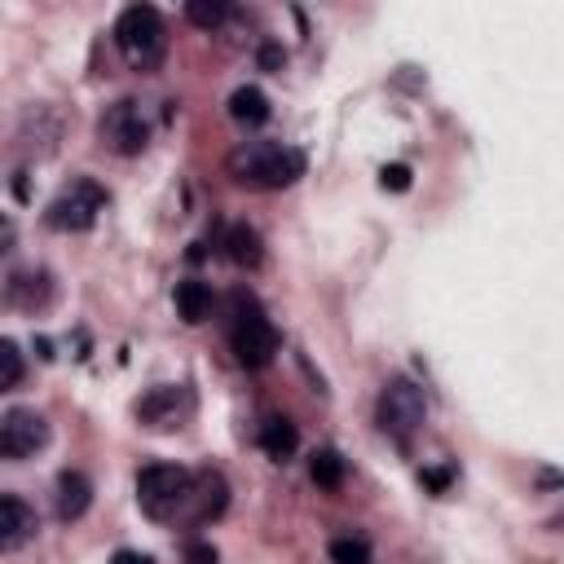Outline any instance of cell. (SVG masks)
<instances>
[{
  "instance_id": "19",
  "label": "cell",
  "mask_w": 564,
  "mask_h": 564,
  "mask_svg": "<svg viewBox=\"0 0 564 564\" xmlns=\"http://www.w3.org/2000/svg\"><path fill=\"white\" fill-rule=\"evenodd\" d=\"M330 564H370V542L366 538H352V533H344V538H330Z\"/></svg>"
},
{
  "instance_id": "22",
  "label": "cell",
  "mask_w": 564,
  "mask_h": 564,
  "mask_svg": "<svg viewBox=\"0 0 564 564\" xmlns=\"http://www.w3.org/2000/svg\"><path fill=\"white\" fill-rule=\"evenodd\" d=\"M379 185H383V189H392V194L410 189V167H405V163H388V167L379 172Z\"/></svg>"
},
{
  "instance_id": "15",
  "label": "cell",
  "mask_w": 564,
  "mask_h": 564,
  "mask_svg": "<svg viewBox=\"0 0 564 564\" xmlns=\"http://www.w3.org/2000/svg\"><path fill=\"white\" fill-rule=\"evenodd\" d=\"M225 256H229L238 269H256V264L264 260V242H260V234H256L247 220H238V225L225 229Z\"/></svg>"
},
{
  "instance_id": "4",
  "label": "cell",
  "mask_w": 564,
  "mask_h": 564,
  "mask_svg": "<svg viewBox=\"0 0 564 564\" xmlns=\"http://www.w3.org/2000/svg\"><path fill=\"white\" fill-rule=\"evenodd\" d=\"M189 489H194V476L176 463H150V467L137 471V502L154 520L181 516L185 502H189Z\"/></svg>"
},
{
  "instance_id": "8",
  "label": "cell",
  "mask_w": 564,
  "mask_h": 564,
  "mask_svg": "<svg viewBox=\"0 0 564 564\" xmlns=\"http://www.w3.org/2000/svg\"><path fill=\"white\" fill-rule=\"evenodd\" d=\"M44 445H48V423H44V414H35V410H26V405H9V410L0 414V454H4V458L22 463V458L40 454Z\"/></svg>"
},
{
  "instance_id": "18",
  "label": "cell",
  "mask_w": 564,
  "mask_h": 564,
  "mask_svg": "<svg viewBox=\"0 0 564 564\" xmlns=\"http://www.w3.org/2000/svg\"><path fill=\"white\" fill-rule=\"evenodd\" d=\"M308 476H313V485L317 489H339L344 485V476H348V467H344V454L339 449H317L313 458H308Z\"/></svg>"
},
{
  "instance_id": "25",
  "label": "cell",
  "mask_w": 564,
  "mask_h": 564,
  "mask_svg": "<svg viewBox=\"0 0 564 564\" xmlns=\"http://www.w3.org/2000/svg\"><path fill=\"white\" fill-rule=\"evenodd\" d=\"M110 564H154L150 555H141V551H128V546H119L115 555H110Z\"/></svg>"
},
{
  "instance_id": "16",
  "label": "cell",
  "mask_w": 564,
  "mask_h": 564,
  "mask_svg": "<svg viewBox=\"0 0 564 564\" xmlns=\"http://www.w3.org/2000/svg\"><path fill=\"white\" fill-rule=\"evenodd\" d=\"M229 119L242 123V128H260L269 119V97L256 88V84H242L229 93Z\"/></svg>"
},
{
  "instance_id": "9",
  "label": "cell",
  "mask_w": 564,
  "mask_h": 564,
  "mask_svg": "<svg viewBox=\"0 0 564 564\" xmlns=\"http://www.w3.org/2000/svg\"><path fill=\"white\" fill-rule=\"evenodd\" d=\"M189 410H194L189 392H185V388H172V383H163V388H150V392L137 401V419H141L145 427H154V432L181 427V419H185Z\"/></svg>"
},
{
  "instance_id": "7",
  "label": "cell",
  "mask_w": 564,
  "mask_h": 564,
  "mask_svg": "<svg viewBox=\"0 0 564 564\" xmlns=\"http://www.w3.org/2000/svg\"><path fill=\"white\" fill-rule=\"evenodd\" d=\"M375 419H379V427H383L392 441H410V436L423 427V419H427L423 388L410 383V379H388V383L379 388Z\"/></svg>"
},
{
  "instance_id": "2",
  "label": "cell",
  "mask_w": 564,
  "mask_h": 564,
  "mask_svg": "<svg viewBox=\"0 0 564 564\" xmlns=\"http://www.w3.org/2000/svg\"><path fill=\"white\" fill-rule=\"evenodd\" d=\"M229 344H234V357H238L247 370L269 366L273 352H278V330H273V322H269L264 308H260L251 295H242V291L229 295Z\"/></svg>"
},
{
  "instance_id": "23",
  "label": "cell",
  "mask_w": 564,
  "mask_h": 564,
  "mask_svg": "<svg viewBox=\"0 0 564 564\" xmlns=\"http://www.w3.org/2000/svg\"><path fill=\"white\" fill-rule=\"evenodd\" d=\"M216 546L212 542H185V564H216Z\"/></svg>"
},
{
  "instance_id": "10",
  "label": "cell",
  "mask_w": 564,
  "mask_h": 564,
  "mask_svg": "<svg viewBox=\"0 0 564 564\" xmlns=\"http://www.w3.org/2000/svg\"><path fill=\"white\" fill-rule=\"evenodd\" d=\"M4 300L22 313H40L53 304V273L48 269H13L4 282Z\"/></svg>"
},
{
  "instance_id": "12",
  "label": "cell",
  "mask_w": 564,
  "mask_h": 564,
  "mask_svg": "<svg viewBox=\"0 0 564 564\" xmlns=\"http://www.w3.org/2000/svg\"><path fill=\"white\" fill-rule=\"evenodd\" d=\"M88 502H93V480H88L84 471H62V476H57V489H53V511H57V520H62V524L79 520V516L88 511Z\"/></svg>"
},
{
  "instance_id": "6",
  "label": "cell",
  "mask_w": 564,
  "mask_h": 564,
  "mask_svg": "<svg viewBox=\"0 0 564 564\" xmlns=\"http://www.w3.org/2000/svg\"><path fill=\"white\" fill-rule=\"evenodd\" d=\"M106 212V189L93 181V176H79L70 181L48 207H44V225L57 229V234H84L97 225V216Z\"/></svg>"
},
{
  "instance_id": "20",
  "label": "cell",
  "mask_w": 564,
  "mask_h": 564,
  "mask_svg": "<svg viewBox=\"0 0 564 564\" xmlns=\"http://www.w3.org/2000/svg\"><path fill=\"white\" fill-rule=\"evenodd\" d=\"M185 18H189L194 26H203V31H216V26L229 18V4H225V0H189V4H185Z\"/></svg>"
},
{
  "instance_id": "1",
  "label": "cell",
  "mask_w": 564,
  "mask_h": 564,
  "mask_svg": "<svg viewBox=\"0 0 564 564\" xmlns=\"http://www.w3.org/2000/svg\"><path fill=\"white\" fill-rule=\"evenodd\" d=\"M229 172L256 189H282L304 176V150L282 141H247L229 154Z\"/></svg>"
},
{
  "instance_id": "3",
  "label": "cell",
  "mask_w": 564,
  "mask_h": 564,
  "mask_svg": "<svg viewBox=\"0 0 564 564\" xmlns=\"http://www.w3.org/2000/svg\"><path fill=\"white\" fill-rule=\"evenodd\" d=\"M115 44H119V53H123L128 66H137V70L159 66L163 62V48H167L163 13L154 4H128L115 18Z\"/></svg>"
},
{
  "instance_id": "24",
  "label": "cell",
  "mask_w": 564,
  "mask_h": 564,
  "mask_svg": "<svg viewBox=\"0 0 564 564\" xmlns=\"http://www.w3.org/2000/svg\"><path fill=\"white\" fill-rule=\"evenodd\" d=\"M282 62H286V53H282L278 44H264V48H260V66H264V70H278Z\"/></svg>"
},
{
  "instance_id": "14",
  "label": "cell",
  "mask_w": 564,
  "mask_h": 564,
  "mask_svg": "<svg viewBox=\"0 0 564 564\" xmlns=\"http://www.w3.org/2000/svg\"><path fill=\"white\" fill-rule=\"evenodd\" d=\"M260 449H264L273 463H286V458L300 449V432H295V423L282 419V414H269V419L260 423Z\"/></svg>"
},
{
  "instance_id": "11",
  "label": "cell",
  "mask_w": 564,
  "mask_h": 564,
  "mask_svg": "<svg viewBox=\"0 0 564 564\" xmlns=\"http://www.w3.org/2000/svg\"><path fill=\"white\" fill-rule=\"evenodd\" d=\"M35 529H40L35 511H31L18 494H4V498H0V551L26 546V542L35 538Z\"/></svg>"
},
{
  "instance_id": "21",
  "label": "cell",
  "mask_w": 564,
  "mask_h": 564,
  "mask_svg": "<svg viewBox=\"0 0 564 564\" xmlns=\"http://www.w3.org/2000/svg\"><path fill=\"white\" fill-rule=\"evenodd\" d=\"M22 352H18V344L13 339H0V392H13L18 383H22Z\"/></svg>"
},
{
  "instance_id": "5",
  "label": "cell",
  "mask_w": 564,
  "mask_h": 564,
  "mask_svg": "<svg viewBox=\"0 0 564 564\" xmlns=\"http://www.w3.org/2000/svg\"><path fill=\"white\" fill-rule=\"evenodd\" d=\"M97 137H101L106 150L132 159V154H141V150L150 145L154 119H150V110H145L137 97H119L115 106H106V115H101V123H97Z\"/></svg>"
},
{
  "instance_id": "13",
  "label": "cell",
  "mask_w": 564,
  "mask_h": 564,
  "mask_svg": "<svg viewBox=\"0 0 564 564\" xmlns=\"http://www.w3.org/2000/svg\"><path fill=\"white\" fill-rule=\"evenodd\" d=\"M185 507H189L194 520H216V516L229 507V485H225V476H220V471H198Z\"/></svg>"
},
{
  "instance_id": "17",
  "label": "cell",
  "mask_w": 564,
  "mask_h": 564,
  "mask_svg": "<svg viewBox=\"0 0 564 564\" xmlns=\"http://www.w3.org/2000/svg\"><path fill=\"white\" fill-rule=\"evenodd\" d=\"M176 313H181V322H189V326L207 322V317H212V286L198 282V278L176 282Z\"/></svg>"
}]
</instances>
